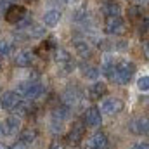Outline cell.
<instances>
[{"mask_svg":"<svg viewBox=\"0 0 149 149\" xmlns=\"http://www.w3.org/2000/svg\"><path fill=\"white\" fill-rule=\"evenodd\" d=\"M135 73V64L128 59H120L114 63V73H113V81L120 85H127Z\"/></svg>","mask_w":149,"mask_h":149,"instance_id":"1","label":"cell"},{"mask_svg":"<svg viewBox=\"0 0 149 149\" xmlns=\"http://www.w3.org/2000/svg\"><path fill=\"white\" fill-rule=\"evenodd\" d=\"M83 139H85V125L81 121H74L73 125H71V128H70V132L64 137V144L76 148V146L81 144Z\"/></svg>","mask_w":149,"mask_h":149,"instance_id":"2","label":"cell"},{"mask_svg":"<svg viewBox=\"0 0 149 149\" xmlns=\"http://www.w3.org/2000/svg\"><path fill=\"white\" fill-rule=\"evenodd\" d=\"M123 101L120 99V97H108V99H104L102 102H101V108H99V111L101 114H108V116H113V114H118V113H121L123 109Z\"/></svg>","mask_w":149,"mask_h":149,"instance_id":"3","label":"cell"},{"mask_svg":"<svg viewBox=\"0 0 149 149\" xmlns=\"http://www.w3.org/2000/svg\"><path fill=\"white\" fill-rule=\"evenodd\" d=\"M104 31L108 35H121V33H125V21L120 16L106 17V21H104Z\"/></svg>","mask_w":149,"mask_h":149,"instance_id":"4","label":"cell"},{"mask_svg":"<svg viewBox=\"0 0 149 149\" xmlns=\"http://www.w3.org/2000/svg\"><path fill=\"white\" fill-rule=\"evenodd\" d=\"M108 137L104 132H95L90 137H87L83 149H108Z\"/></svg>","mask_w":149,"mask_h":149,"instance_id":"5","label":"cell"},{"mask_svg":"<svg viewBox=\"0 0 149 149\" xmlns=\"http://www.w3.org/2000/svg\"><path fill=\"white\" fill-rule=\"evenodd\" d=\"M83 121H85L87 127H92V128L101 127V125H102V114L99 111V108H97V106L87 108L85 113H83Z\"/></svg>","mask_w":149,"mask_h":149,"instance_id":"6","label":"cell"},{"mask_svg":"<svg viewBox=\"0 0 149 149\" xmlns=\"http://www.w3.org/2000/svg\"><path fill=\"white\" fill-rule=\"evenodd\" d=\"M19 102H21V95L12 90L3 92V95L0 97V108H3L5 111H14Z\"/></svg>","mask_w":149,"mask_h":149,"instance_id":"7","label":"cell"},{"mask_svg":"<svg viewBox=\"0 0 149 149\" xmlns=\"http://www.w3.org/2000/svg\"><path fill=\"white\" fill-rule=\"evenodd\" d=\"M26 17V9L23 5H10L5 12V19L12 24H19Z\"/></svg>","mask_w":149,"mask_h":149,"instance_id":"8","label":"cell"},{"mask_svg":"<svg viewBox=\"0 0 149 149\" xmlns=\"http://www.w3.org/2000/svg\"><path fill=\"white\" fill-rule=\"evenodd\" d=\"M88 99L90 101H101L106 94H108V85L104 81H94L88 87Z\"/></svg>","mask_w":149,"mask_h":149,"instance_id":"9","label":"cell"},{"mask_svg":"<svg viewBox=\"0 0 149 149\" xmlns=\"http://www.w3.org/2000/svg\"><path fill=\"white\" fill-rule=\"evenodd\" d=\"M2 123H3V128H5V135H14L21 130V118L16 116V114L7 116Z\"/></svg>","mask_w":149,"mask_h":149,"instance_id":"10","label":"cell"},{"mask_svg":"<svg viewBox=\"0 0 149 149\" xmlns=\"http://www.w3.org/2000/svg\"><path fill=\"white\" fill-rule=\"evenodd\" d=\"M35 61V56L31 50H19L14 57V64L19 68H30Z\"/></svg>","mask_w":149,"mask_h":149,"instance_id":"11","label":"cell"},{"mask_svg":"<svg viewBox=\"0 0 149 149\" xmlns=\"http://www.w3.org/2000/svg\"><path fill=\"white\" fill-rule=\"evenodd\" d=\"M102 12H104L106 17L120 16L121 14V7H120L118 0H102Z\"/></svg>","mask_w":149,"mask_h":149,"instance_id":"12","label":"cell"},{"mask_svg":"<svg viewBox=\"0 0 149 149\" xmlns=\"http://www.w3.org/2000/svg\"><path fill=\"white\" fill-rule=\"evenodd\" d=\"M37 137H38V132L35 128H31V127H26V128H23L19 132V142H23L24 146L33 144L37 141Z\"/></svg>","mask_w":149,"mask_h":149,"instance_id":"13","label":"cell"},{"mask_svg":"<svg viewBox=\"0 0 149 149\" xmlns=\"http://www.w3.org/2000/svg\"><path fill=\"white\" fill-rule=\"evenodd\" d=\"M99 73H102L104 76H108L109 80H113V73H114V59L111 56H106L102 59V64H101V70Z\"/></svg>","mask_w":149,"mask_h":149,"instance_id":"14","label":"cell"},{"mask_svg":"<svg viewBox=\"0 0 149 149\" xmlns=\"http://www.w3.org/2000/svg\"><path fill=\"white\" fill-rule=\"evenodd\" d=\"M42 94H43V87L40 83H37V81H31L30 87H28V90H26V94H24V97L28 101H37Z\"/></svg>","mask_w":149,"mask_h":149,"instance_id":"15","label":"cell"},{"mask_svg":"<svg viewBox=\"0 0 149 149\" xmlns=\"http://www.w3.org/2000/svg\"><path fill=\"white\" fill-rule=\"evenodd\" d=\"M74 52H76V56H78V57L87 59V57H90V54H92V47H90L87 42L78 40V42H74Z\"/></svg>","mask_w":149,"mask_h":149,"instance_id":"16","label":"cell"},{"mask_svg":"<svg viewBox=\"0 0 149 149\" xmlns=\"http://www.w3.org/2000/svg\"><path fill=\"white\" fill-rule=\"evenodd\" d=\"M130 130L137 135H146L148 134V120L146 118H139V120H134L130 123Z\"/></svg>","mask_w":149,"mask_h":149,"instance_id":"17","label":"cell"},{"mask_svg":"<svg viewBox=\"0 0 149 149\" xmlns=\"http://www.w3.org/2000/svg\"><path fill=\"white\" fill-rule=\"evenodd\" d=\"M59 19H61V12H59L57 9H50V10H47V12L43 14V23H45V26H56V24L59 23Z\"/></svg>","mask_w":149,"mask_h":149,"instance_id":"18","label":"cell"},{"mask_svg":"<svg viewBox=\"0 0 149 149\" xmlns=\"http://www.w3.org/2000/svg\"><path fill=\"white\" fill-rule=\"evenodd\" d=\"M80 71H81V76L87 78V80H97L99 78V68L92 66V64H83L80 66Z\"/></svg>","mask_w":149,"mask_h":149,"instance_id":"19","label":"cell"},{"mask_svg":"<svg viewBox=\"0 0 149 149\" xmlns=\"http://www.w3.org/2000/svg\"><path fill=\"white\" fill-rule=\"evenodd\" d=\"M70 116V108L68 106H59V108H56L54 113H52V118H56V120H59V121H64L66 118Z\"/></svg>","mask_w":149,"mask_h":149,"instance_id":"20","label":"cell"},{"mask_svg":"<svg viewBox=\"0 0 149 149\" xmlns=\"http://www.w3.org/2000/svg\"><path fill=\"white\" fill-rule=\"evenodd\" d=\"M70 59H71V56H70V52H68L66 49H57V50H56V61L59 63V66L66 64Z\"/></svg>","mask_w":149,"mask_h":149,"instance_id":"21","label":"cell"},{"mask_svg":"<svg viewBox=\"0 0 149 149\" xmlns=\"http://www.w3.org/2000/svg\"><path fill=\"white\" fill-rule=\"evenodd\" d=\"M137 88L141 92H148V88H149V76L148 74H144V76H141L137 80Z\"/></svg>","mask_w":149,"mask_h":149,"instance_id":"22","label":"cell"},{"mask_svg":"<svg viewBox=\"0 0 149 149\" xmlns=\"http://www.w3.org/2000/svg\"><path fill=\"white\" fill-rule=\"evenodd\" d=\"M10 43L9 42H3V40H0V57H7L9 54H10Z\"/></svg>","mask_w":149,"mask_h":149,"instance_id":"23","label":"cell"},{"mask_svg":"<svg viewBox=\"0 0 149 149\" xmlns=\"http://www.w3.org/2000/svg\"><path fill=\"white\" fill-rule=\"evenodd\" d=\"M49 149H66V144H64L63 139H54V141L50 142Z\"/></svg>","mask_w":149,"mask_h":149,"instance_id":"24","label":"cell"},{"mask_svg":"<svg viewBox=\"0 0 149 149\" xmlns=\"http://www.w3.org/2000/svg\"><path fill=\"white\" fill-rule=\"evenodd\" d=\"M50 127H52V132H54V134H57V132H61V130H63V121H59V120L52 118Z\"/></svg>","mask_w":149,"mask_h":149,"instance_id":"25","label":"cell"},{"mask_svg":"<svg viewBox=\"0 0 149 149\" xmlns=\"http://www.w3.org/2000/svg\"><path fill=\"white\" fill-rule=\"evenodd\" d=\"M43 33H45V30H43L40 24H35V26H33V30L30 28V35H31V37H42Z\"/></svg>","mask_w":149,"mask_h":149,"instance_id":"26","label":"cell"},{"mask_svg":"<svg viewBox=\"0 0 149 149\" xmlns=\"http://www.w3.org/2000/svg\"><path fill=\"white\" fill-rule=\"evenodd\" d=\"M128 14H130V17H132V19H137L139 16H142V9H141V7H130Z\"/></svg>","mask_w":149,"mask_h":149,"instance_id":"27","label":"cell"},{"mask_svg":"<svg viewBox=\"0 0 149 149\" xmlns=\"http://www.w3.org/2000/svg\"><path fill=\"white\" fill-rule=\"evenodd\" d=\"M9 149H28V146H24L23 142H19V141H17V142H14L12 146H9Z\"/></svg>","mask_w":149,"mask_h":149,"instance_id":"28","label":"cell"},{"mask_svg":"<svg viewBox=\"0 0 149 149\" xmlns=\"http://www.w3.org/2000/svg\"><path fill=\"white\" fill-rule=\"evenodd\" d=\"M128 149H148L146 144H134V146H130Z\"/></svg>","mask_w":149,"mask_h":149,"instance_id":"29","label":"cell"},{"mask_svg":"<svg viewBox=\"0 0 149 149\" xmlns=\"http://www.w3.org/2000/svg\"><path fill=\"white\" fill-rule=\"evenodd\" d=\"M2 135H5V128H3V123L0 121V137H2Z\"/></svg>","mask_w":149,"mask_h":149,"instance_id":"30","label":"cell"},{"mask_svg":"<svg viewBox=\"0 0 149 149\" xmlns=\"http://www.w3.org/2000/svg\"><path fill=\"white\" fill-rule=\"evenodd\" d=\"M0 149H9V144H5L3 141H0Z\"/></svg>","mask_w":149,"mask_h":149,"instance_id":"31","label":"cell"},{"mask_svg":"<svg viewBox=\"0 0 149 149\" xmlns=\"http://www.w3.org/2000/svg\"><path fill=\"white\" fill-rule=\"evenodd\" d=\"M0 70H2V59H0Z\"/></svg>","mask_w":149,"mask_h":149,"instance_id":"32","label":"cell"},{"mask_svg":"<svg viewBox=\"0 0 149 149\" xmlns=\"http://www.w3.org/2000/svg\"><path fill=\"white\" fill-rule=\"evenodd\" d=\"M26 2H35V0H26Z\"/></svg>","mask_w":149,"mask_h":149,"instance_id":"33","label":"cell"}]
</instances>
